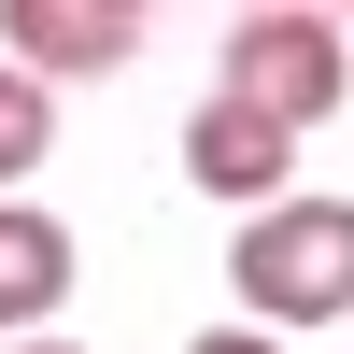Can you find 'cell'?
I'll return each instance as SVG.
<instances>
[{"label":"cell","instance_id":"cell-1","mask_svg":"<svg viewBox=\"0 0 354 354\" xmlns=\"http://www.w3.org/2000/svg\"><path fill=\"white\" fill-rule=\"evenodd\" d=\"M227 283H241V312H270V340L283 326H340L354 312V198H270L227 241Z\"/></svg>","mask_w":354,"mask_h":354},{"label":"cell","instance_id":"cell-2","mask_svg":"<svg viewBox=\"0 0 354 354\" xmlns=\"http://www.w3.org/2000/svg\"><path fill=\"white\" fill-rule=\"evenodd\" d=\"M340 85H354V28L340 15H241L227 28V100H255L270 128H312V113H340Z\"/></svg>","mask_w":354,"mask_h":354},{"label":"cell","instance_id":"cell-3","mask_svg":"<svg viewBox=\"0 0 354 354\" xmlns=\"http://www.w3.org/2000/svg\"><path fill=\"white\" fill-rule=\"evenodd\" d=\"M0 43H15L28 85H71V71H128V57H142V15H128V0H0Z\"/></svg>","mask_w":354,"mask_h":354},{"label":"cell","instance_id":"cell-4","mask_svg":"<svg viewBox=\"0 0 354 354\" xmlns=\"http://www.w3.org/2000/svg\"><path fill=\"white\" fill-rule=\"evenodd\" d=\"M185 170H198L213 198H255V213H270V198H298V185H283V170H298V128H270L255 100L213 85V100L185 113Z\"/></svg>","mask_w":354,"mask_h":354},{"label":"cell","instance_id":"cell-5","mask_svg":"<svg viewBox=\"0 0 354 354\" xmlns=\"http://www.w3.org/2000/svg\"><path fill=\"white\" fill-rule=\"evenodd\" d=\"M57 298H71V227L28 213V198H0V326H43Z\"/></svg>","mask_w":354,"mask_h":354},{"label":"cell","instance_id":"cell-6","mask_svg":"<svg viewBox=\"0 0 354 354\" xmlns=\"http://www.w3.org/2000/svg\"><path fill=\"white\" fill-rule=\"evenodd\" d=\"M43 142H57V85H28L15 57H0V185H28Z\"/></svg>","mask_w":354,"mask_h":354},{"label":"cell","instance_id":"cell-7","mask_svg":"<svg viewBox=\"0 0 354 354\" xmlns=\"http://www.w3.org/2000/svg\"><path fill=\"white\" fill-rule=\"evenodd\" d=\"M185 354H283L270 326H213V340H185Z\"/></svg>","mask_w":354,"mask_h":354},{"label":"cell","instance_id":"cell-8","mask_svg":"<svg viewBox=\"0 0 354 354\" xmlns=\"http://www.w3.org/2000/svg\"><path fill=\"white\" fill-rule=\"evenodd\" d=\"M15 354H71V340H15Z\"/></svg>","mask_w":354,"mask_h":354}]
</instances>
